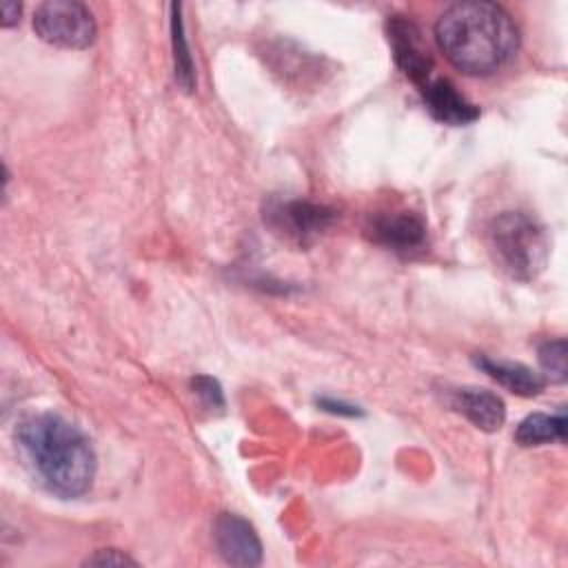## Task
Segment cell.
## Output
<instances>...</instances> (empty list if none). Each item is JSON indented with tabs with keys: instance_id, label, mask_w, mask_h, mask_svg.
I'll return each instance as SVG.
<instances>
[{
	"instance_id": "cell-12",
	"label": "cell",
	"mask_w": 568,
	"mask_h": 568,
	"mask_svg": "<svg viewBox=\"0 0 568 568\" xmlns=\"http://www.w3.org/2000/svg\"><path fill=\"white\" fill-rule=\"evenodd\" d=\"M515 439L521 446H541L550 442H564L566 439V415H546V413H532L526 419L519 422L515 430Z\"/></svg>"
},
{
	"instance_id": "cell-10",
	"label": "cell",
	"mask_w": 568,
	"mask_h": 568,
	"mask_svg": "<svg viewBox=\"0 0 568 568\" xmlns=\"http://www.w3.org/2000/svg\"><path fill=\"white\" fill-rule=\"evenodd\" d=\"M448 404L453 410L462 413L470 424L488 433L499 430L506 419V408L501 397H497L486 388H475V386L453 388L448 393Z\"/></svg>"
},
{
	"instance_id": "cell-1",
	"label": "cell",
	"mask_w": 568,
	"mask_h": 568,
	"mask_svg": "<svg viewBox=\"0 0 568 568\" xmlns=\"http://www.w3.org/2000/svg\"><path fill=\"white\" fill-rule=\"evenodd\" d=\"M435 38L453 67L468 75H488L513 60L519 29L510 13L495 2H459L448 7Z\"/></svg>"
},
{
	"instance_id": "cell-8",
	"label": "cell",
	"mask_w": 568,
	"mask_h": 568,
	"mask_svg": "<svg viewBox=\"0 0 568 568\" xmlns=\"http://www.w3.org/2000/svg\"><path fill=\"white\" fill-rule=\"evenodd\" d=\"M215 548L226 564L257 566L262 561V544L255 528L240 515L222 513L213 524Z\"/></svg>"
},
{
	"instance_id": "cell-5",
	"label": "cell",
	"mask_w": 568,
	"mask_h": 568,
	"mask_svg": "<svg viewBox=\"0 0 568 568\" xmlns=\"http://www.w3.org/2000/svg\"><path fill=\"white\" fill-rule=\"evenodd\" d=\"M271 229L297 244H308L333 226L335 209L308 200H271L264 209Z\"/></svg>"
},
{
	"instance_id": "cell-17",
	"label": "cell",
	"mask_w": 568,
	"mask_h": 568,
	"mask_svg": "<svg viewBox=\"0 0 568 568\" xmlns=\"http://www.w3.org/2000/svg\"><path fill=\"white\" fill-rule=\"evenodd\" d=\"M2 27H13L20 20V4L18 2H2Z\"/></svg>"
},
{
	"instance_id": "cell-14",
	"label": "cell",
	"mask_w": 568,
	"mask_h": 568,
	"mask_svg": "<svg viewBox=\"0 0 568 568\" xmlns=\"http://www.w3.org/2000/svg\"><path fill=\"white\" fill-rule=\"evenodd\" d=\"M539 364L550 379L564 382L566 379V342L561 337L544 342L539 346Z\"/></svg>"
},
{
	"instance_id": "cell-4",
	"label": "cell",
	"mask_w": 568,
	"mask_h": 568,
	"mask_svg": "<svg viewBox=\"0 0 568 568\" xmlns=\"http://www.w3.org/2000/svg\"><path fill=\"white\" fill-rule=\"evenodd\" d=\"M36 33L62 49H87L95 40V20L87 4L75 0H49L33 13Z\"/></svg>"
},
{
	"instance_id": "cell-11",
	"label": "cell",
	"mask_w": 568,
	"mask_h": 568,
	"mask_svg": "<svg viewBox=\"0 0 568 568\" xmlns=\"http://www.w3.org/2000/svg\"><path fill=\"white\" fill-rule=\"evenodd\" d=\"M475 364L488 377H493L497 384H501L504 388H508L510 393H517L521 397L539 395L546 386V379L541 373H535L532 368L517 364V362H501V359H490L486 355H477Z\"/></svg>"
},
{
	"instance_id": "cell-3",
	"label": "cell",
	"mask_w": 568,
	"mask_h": 568,
	"mask_svg": "<svg viewBox=\"0 0 568 568\" xmlns=\"http://www.w3.org/2000/svg\"><path fill=\"white\" fill-rule=\"evenodd\" d=\"M488 251L493 262L517 282L535 280L550 255V240L544 224L524 211H504L490 220Z\"/></svg>"
},
{
	"instance_id": "cell-7",
	"label": "cell",
	"mask_w": 568,
	"mask_h": 568,
	"mask_svg": "<svg viewBox=\"0 0 568 568\" xmlns=\"http://www.w3.org/2000/svg\"><path fill=\"white\" fill-rule=\"evenodd\" d=\"M368 237L390 251L413 253L426 246V224L413 211L375 213L366 226Z\"/></svg>"
},
{
	"instance_id": "cell-16",
	"label": "cell",
	"mask_w": 568,
	"mask_h": 568,
	"mask_svg": "<svg viewBox=\"0 0 568 568\" xmlns=\"http://www.w3.org/2000/svg\"><path fill=\"white\" fill-rule=\"evenodd\" d=\"M87 564L91 566H124V564H133L135 566V559H131L129 555L115 550V548H106V550H98L93 557L87 559Z\"/></svg>"
},
{
	"instance_id": "cell-13",
	"label": "cell",
	"mask_w": 568,
	"mask_h": 568,
	"mask_svg": "<svg viewBox=\"0 0 568 568\" xmlns=\"http://www.w3.org/2000/svg\"><path fill=\"white\" fill-rule=\"evenodd\" d=\"M173 60H175V80L178 84L184 89V91H191L193 89V60L189 55V49H186V40H184V33H182V20L178 16L180 7L173 4Z\"/></svg>"
},
{
	"instance_id": "cell-15",
	"label": "cell",
	"mask_w": 568,
	"mask_h": 568,
	"mask_svg": "<svg viewBox=\"0 0 568 568\" xmlns=\"http://www.w3.org/2000/svg\"><path fill=\"white\" fill-rule=\"evenodd\" d=\"M193 388L197 393V397L204 402L206 408H222L224 406V397H222V388L215 379L211 377H195L193 379Z\"/></svg>"
},
{
	"instance_id": "cell-6",
	"label": "cell",
	"mask_w": 568,
	"mask_h": 568,
	"mask_svg": "<svg viewBox=\"0 0 568 568\" xmlns=\"http://www.w3.org/2000/svg\"><path fill=\"white\" fill-rule=\"evenodd\" d=\"M386 33L390 42V51L395 58V64L402 69V73L415 82L419 89L430 82L433 73V58L430 51L422 38V31L404 16H393L386 22Z\"/></svg>"
},
{
	"instance_id": "cell-2",
	"label": "cell",
	"mask_w": 568,
	"mask_h": 568,
	"mask_svg": "<svg viewBox=\"0 0 568 568\" xmlns=\"http://www.w3.org/2000/svg\"><path fill=\"white\" fill-rule=\"evenodd\" d=\"M16 442L36 477L60 497H80L95 477V450L87 435L55 413H36L18 424Z\"/></svg>"
},
{
	"instance_id": "cell-9",
	"label": "cell",
	"mask_w": 568,
	"mask_h": 568,
	"mask_svg": "<svg viewBox=\"0 0 568 568\" xmlns=\"http://www.w3.org/2000/svg\"><path fill=\"white\" fill-rule=\"evenodd\" d=\"M419 91L424 95V102L430 115L444 124L464 126L479 118V109L473 102H468L457 91V87L446 78H433Z\"/></svg>"
},
{
	"instance_id": "cell-18",
	"label": "cell",
	"mask_w": 568,
	"mask_h": 568,
	"mask_svg": "<svg viewBox=\"0 0 568 568\" xmlns=\"http://www.w3.org/2000/svg\"><path fill=\"white\" fill-rule=\"evenodd\" d=\"M320 404H322L326 410H331V413H344V415H357V413H359L355 406H346V404L333 402V399H322Z\"/></svg>"
}]
</instances>
